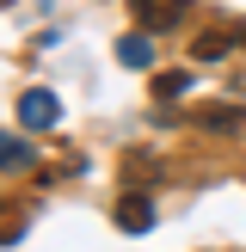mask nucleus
<instances>
[{"mask_svg":"<svg viewBox=\"0 0 246 252\" xmlns=\"http://www.w3.org/2000/svg\"><path fill=\"white\" fill-rule=\"evenodd\" d=\"M19 123L25 129H56L62 123V98L49 93V86H31V93L19 98Z\"/></svg>","mask_w":246,"mask_h":252,"instance_id":"obj_1","label":"nucleus"},{"mask_svg":"<svg viewBox=\"0 0 246 252\" xmlns=\"http://www.w3.org/2000/svg\"><path fill=\"white\" fill-rule=\"evenodd\" d=\"M184 12H191V0H129V19L142 25V31H166Z\"/></svg>","mask_w":246,"mask_h":252,"instance_id":"obj_2","label":"nucleus"},{"mask_svg":"<svg viewBox=\"0 0 246 252\" xmlns=\"http://www.w3.org/2000/svg\"><path fill=\"white\" fill-rule=\"evenodd\" d=\"M117 228H123V234H148V228H154V203H148L142 191L117 197Z\"/></svg>","mask_w":246,"mask_h":252,"instance_id":"obj_3","label":"nucleus"},{"mask_svg":"<svg viewBox=\"0 0 246 252\" xmlns=\"http://www.w3.org/2000/svg\"><path fill=\"white\" fill-rule=\"evenodd\" d=\"M117 62H123V68H148V62H154V37H148V31L117 37Z\"/></svg>","mask_w":246,"mask_h":252,"instance_id":"obj_4","label":"nucleus"},{"mask_svg":"<svg viewBox=\"0 0 246 252\" xmlns=\"http://www.w3.org/2000/svg\"><path fill=\"white\" fill-rule=\"evenodd\" d=\"M31 142H19V135H0V166H6V172H25V166H31Z\"/></svg>","mask_w":246,"mask_h":252,"instance_id":"obj_5","label":"nucleus"},{"mask_svg":"<svg viewBox=\"0 0 246 252\" xmlns=\"http://www.w3.org/2000/svg\"><path fill=\"white\" fill-rule=\"evenodd\" d=\"M191 49H197V56H203V62H215V56H228L234 43H228V37H215V31H203V37H197Z\"/></svg>","mask_w":246,"mask_h":252,"instance_id":"obj_6","label":"nucleus"},{"mask_svg":"<svg viewBox=\"0 0 246 252\" xmlns=\"http://www.w3.org/2000/svg\"><path fill=\"white\" fill-rule=\"evenodd\" d=\"M154 93H160V98H179V93H191V74H160V80H154Z\"/></svg>","mask_w":246,"mask_h":252,"instance_id":"obj_7","label":"nucleus"},{"mask_svg":"<svg viewBox=\"0 0 246 252\" xmlns=\"http://www.w3.org/2000/svg\"><path fill=\"white\" fill-rule=\"evenodd\" d=\"M203 123H209V129H240V111H221V105H209V111H203Z\"/></svg>","mask_w":246,"mask_h":252,"instance_id":"obj_8","label":"nucleus"},{"mask_svg":"<svg viewBox=\"0 0 246 252\" xmlns=\"http://www.w3.org/2000/svg\"><path fill=\"white\" fill-rule=\"evenodd\" d=\"M0 6H12V0H0Z\"/></svg>","mask_w":246,"mask_h":252,"instance_id":"obj_9","label":"nucleus"},{"mask_svg":"<svg viewBox=\"0 0 246 252\" xmlns=\"http://www.w3.org/2000/svg\"><path fill=\"white\" fill-rule=\"evenodd\" d=\"M240 43H246V31H240Z\"/></svg>","mask_w":246,"mask_h":252,"instance_id":"obj_10","label":"nucleus"}]
</instances>
